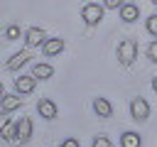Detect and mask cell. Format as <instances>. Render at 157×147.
<instances>
[{
    "mask_svg": "<svg viewBox=\"0 0 157 147\" xmlns=\"http://www.w3.org/2000/svg\"><path fill=\"white\" fill-rule=\"evenodd\" d=\"M115 56L123 66H132L137 61V42L135 39H123L115 49Z\"/></svg>",
    "mask_w": 157,
    "mask_h": 147,
    "instance_id": "obj_1",
    "label": "cell"
},
{
    "mask_svg": "<svg viewBox=\"0 0 157 147\" xmlns=\"http://www.w3.org/2000/svg\"><path fill=\"white\" fill-rule=\"evenodd\" d=\"M103 12H105L103 2H86V5L81 7V20H83L88 27H96V24H101Z\"/></svg>",
    "mask_w": 157,
    "mask_h": 147,
    "instance_id": "obj_2",
    "label": "cell"
},
{
    "mask_svg": "<svg viewBox=\"0 0 157 147\" xmlns=\"http://www.w3.org/2000/svg\"><path fill=\"white\" fill-rule=\"evenodd\" d=\"M130 118L137 120V123H145V120L150 118V103H147L142 96H137V98L130 100Z\"/></svg>",
    "mask_w": 157,
    "mask_h": 147,
    "instance_id": "obj_3",
    "label": "cell"
},
{
    "mask_svg": "<svg viewBox=\"0 0 157 147\" xmlns=\"http://www.w3.org/2000/svg\"><path fill=\"white\" fill-rule=\"evenodd\" d=\"M37 81H39V78H34L32 74H20V76L15 78V93H20V96H29V93L37 88Z\"/></svg>",
    "mask_w": 157,
    "mask_h": 147,
    "instance_id": "obj_4",
    "label": "cell"
},
{
    "mask_svg": "<svg viewBox=\"0 0 157 147\" xmlns=\"http://www.w3.org/2000/svg\"><path fill=\"white\" fill-rule=\"evenodd\" d=\"M37 113H39V118H44V120H54V118L59 115V105H56L52 98H39V100H37Z\"/></svg>",
    "mask_w": 157,
    "mask_h": 147,
    "instance_id": "obj_5",
    "label": "cell"
},
{
    "mask_svg": "<svg viewBox=\"0 0 157 147\" xmlns=\"http://www.w3.org/2000/svg\"><path fill=\"white\" fill-rule=\"evenodd\" d=\"M25 44H27V49H34V47H42L44 44V39H47V32L42 29V27H29L25 34Z\"/></svg>",
    "mask_w": 157,
    "mask_h": 147,
    "instance_id": "obj_6",
    "label": "cell"
},
{
    "mask_svg": "<svg viewBox=\"0 0 157 147\" xmlns=\"http://www.w3.org/2000/svg\"><path fill=\"white\" fill-rule=\"evenodd\" d=\"M32 132H34V125H32V118H20L17 120V142L20 145H27L32 140Z\"/></svg>",
    "mask_w": 157,
    "mask_h": 147,
    "instance_id": "obj_7",
    "label": "cell"
},
{
    "mask_svg": "<svg viewBox=\"0 0 157 147\" xmlns=\"http://www.w3.org/2000/svg\"><path fill=\"white\" fill-rule=\"evenodd\" d=\"M64 39L61 37H47L44 39V44H42V54L44 56H56V54H61L64 51Z\"/></svg>",
    "mask_w": 157,
    "mask_h": 147,
    "instance_id": "obj_8",
    "label": "cell"
},
{
    "mask_svg": "<svg viewBox=\"0 0 157 147\" xmlns=\"http://www.w3.org/2000/svg\"><path fill=\"white\" fill-rule=\"evenodd\" d=\"M93 113H96L98 118L108 120V118H113V103H110L108 98L98 96V98H93Z\"/></svg>",
    "mask_w": 157,
    "mask_h": 147,
    "instance_id": "obj_9",
    "label": "cell"
},
{
    "mask_svg": "<svg viewBox=\"0 0 157 147\" xmlns=\"http://www.w3.org/2000/svg\"><path fill=\"white\" fill-rule=\"evenodd\" d=\"M29 59H32V54H29V51H17V54H12V56L7 59L5 69H7V71H20L25 64H29Z\"/></svg>",
    "mask_w": 157,
    "mask_h": 147,
    "instance_id": "obj_10",
    "label": "cell"
},
{
    "mask_svg": "<svg viewBox=\"0 0 157 147\" xmlns=\"http://www.w3.org/2000/svg\"><path fill=\"white\" fill-rule=\"evenodd\" d=\"M118 15H120V20L123 22H137V17H140V5H135V2H125L120 10H118Z\"/></svg>",
    "mask_w": 157,
    "mask_h": 147,
    "instance_id": "obj_11",
    "label": "cell"
},
{
    "mask_svg": "<svg viewBox=\"0 0 157 147\" xmlns=\"http://www.w3.org/2000/svg\"><path fill=\"white\" fill-rule=\"evenodd\" d=\"M22 105V98H20V93H5L2 96V100H0V110L7 115V113H12V110H17Z\"/></svg>",
    "mask_w": 157,
    "mask_h": 147,
    "instance_id": "obj_12",
    "label": "cell"
},
{
    "mask_svg": "<svg viewBox=\"0 0 157 147\" xmlns=\"http://www.w3.org/2000/svg\"><path fill=\"white\" fill-rule=\"evenodd\" d=\"M32 76L39 78V81H47V78L54 76V66H52V64H44V61H37V64L32 66Z\"/></svg>",
    "mask_w": 157,
    "mask_h": 147,
    "instance_id": "obj_13",
    "label": "cell"
},
{
    "mask_svg": "<svg viewBox=\"0 0 157 147\" xmlns=\"http://www.w3.org/2000/svg\"><path fill=\"white\" fill-rule=\"evenodd\" d=\"M120 147H142V135L135 130H125L120 135Z\"/></svg>",
    "mask_w": 157,
    "mask_h": 147,
    "instance_id": "obj_14",
    "label": "cell"
},
{
    "mask_svg": "<svg viewBox=\"0 0 157 147\" xmlns=\"http://www.w3.org/2000/svg\"><path fill=\"white\" fill-rule=\"evenodd\" d=\"M0 135H2L5 142L17 140V123H12V120H2V130H0Z\"/></svg>",
    "mask_w": 157,
    "mask_h": 147,
    "instance_id": "obj_15",
    "label": "cell"
},
{
    "mask_svg": "<svg viewBox=\"0 0 157 147\" xmlns=\"http://www.w3.org/2000/svg\"><path fill=\"white\" fill-rule=\"evenodd\" d=\"M20 24H7L5 27V42H15V39H20Z\"/></svg>",
    "mask_w": 157,
    "mask_h": 147,
    "instance_id": "obj_16",
    "label": "cell"
},
{
    "mask_svg": "<svg viewBox=\"0 0 157 147\" xmlns=\"http://www.w3.org/2000/svg\"><path fill=\"white\" fill-rule=\"evenodd\" d=\"M91 147H113V142L108 140V135H96L91 140Z\"/></svg>",
    "mask_w": 157,
    "mask_h": 147,
    "instance_id": "obj_17",
    "label": "cell"
},
{
    "mask_svg": "<svg viewBox=\"0 0 157 147\" xmlns=\"http://www.w3.org/2000/svg\"><path fill=\"white\" fill-rule=\"evenodd\" d=\"M145 27H147V32H150V34H152V37L157 39V12L147 17V22H145Z\"/></svg>",
    "mask_w": 157,
    "mask_h": 147,
    "instance_id": "obj_18",
    "label": "cell"
},
{
    "mask_svg": "<svg viewBox=\"0 0 157 147\" xmlns=\"http://www.w3.org/2000/svg\"><path fill=\"white\" fill-rule=\"evenodd\" d=\"M125 5V0H103V7L105 10H120Z\"/></svg>",
    "mask_w": 157,
    "mask_h": 147,
    "instance_id": "obj_19",
    "label": "cell"
},
{
    "mask_svg": "<svg viewBox=\"0 0 157 147\" xmlns=\"http://www.w3.org/2000/svg\"><path fill=\"white\" fill-rule=\"evenodd\" d=\"M147 56H150V61H155V64H157V39H152V42H150V47H147Z\"/></svg>",
    "mask_w": 157,
    "mask_h": 147,
    "instance_id": "obj_20",
    "label": "cell"
},
{
    "mask_svg": "<svg viewBox=\"0 0 157 147\" xmlns=\"http://www.w3.org/2000/svg\"><path fill=\"white\" fill-rule=\"evenodd\" d=\"M59 147H81V142H78V137H66Z\"/></svg>",
    "mask_w": 157,
    "mask_h": 147,
    "instance_id": "obj_21",
    "label": "cell"
},
{
    "mask_svg": "<svg viewBox=\"0 0 157 147\" xmlns=\"http://www.w3.org/2000/svg\"><path fill=\"white\" fill-rule=\"evenodd\" d=\"M152 91H155V93H157V76H155V78H152Z\"/></svg>",
    "mask_w": 157,
    "mask_h": 147,
    "instance_id": "obj_22",
    "label": "cell"
},
{
    "mask_svg": "<svg viewBox=\"0 0 157 147\" xmlns=\"http://www.w3.org/2000/svg\"><path fill=\"white\" fill-rule=\"evenodd\" d=\"M152 5H157V0H152Z\"/></svg>",
    "mask_w": 157,
    "mask_h": 147,
    "instance_id": "obj_23",
    "label": "cell"
}]
</instances>
